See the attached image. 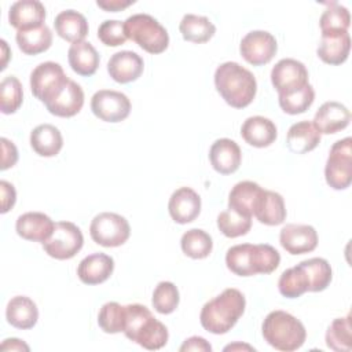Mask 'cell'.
<instances>
[{
  "label": "cell",
  "instance_id": "obj_1",
  "mask_svg": "<svg viewBox=\"0 0 352 352\" xmlns=\"http://www.w3.org/2000/svg\"><path fill=\"white\" fill-rule=\"evenodd\" d=\"M214 87L234 109L249 106L257 92V81L250 70L236 62H224L214 72Z\"/></svg>",
  "mask_w": 352,
  "mask_h": 352
},
{
  "label": "cell",
  "instance_id": "obj_2",
  "mask_svg": "<svg viewBox=\"0 0 352 352\" xmlns=\"http://www.w3.org/2000/svg\"><path fill=\"white\" fill-rule=\"evenodd\" d=\"M245 307L246 300L242 292L228 287L202 307L199 314L201 326L212 334H226L243 315Z\"/></svg>",
  "mask_w": 352,
  "mask_h": 352
},
{
  "label": "cell",
  "instance_id": "obj_3",
  "mask_svg": "<svg viewBox=\"0 0 352 352\" xmlns=\"http://www.w3.org/2000/svg\"><path fill=\"white\" fill-rule=\"evenodd\" d=\"M279 252L268 243L235 245L226 254L227 268L238 276L271 274L279 267Z\"/></svg>",
  "mask_w": 352,
  "mask_h": 352
},
{
  "label": "cell",
  "instance_id": "obj_4",
  "mask_svg": "<svg viewBox=\"0 0 352 352\" xmlns=\"http://www.w3.org/2000/svg\"><path fill=\"white\" fill-rule=\"evenodd\" d=\"M261 333L267 344L282 352H292L302 346L307 338L304 324L286 311L270 312L261 324Z\"/></svg>",
  "mask_w": 352,
  "mask_h": 352
},
{
  "label": "cell",
  "instance_id": "obj_5",
  "mask_svg": "<svg viewBox=\"0 0 352 352\" xmlns=\"http://www.w3.org/2000/svg\"><path fill=\"white\" fill-rule=\"evenodd\" d=\"M126 37L148 54H161L169 45L166 29L148 14H135L124 21Z\"/></svg>",
  "mask_w": 352,
  "mask_h": 352
},
{
  "label": "cell",
  "instance_id": "obj_6",
  "mask_svg": "<svg viewBox=\"0 0 352 352\" xmlns=\"http://www.w3.org/2000/svg\"><path fill=\"white\" fill-rule=\"evenodd\" d=\"M326 183L333 190H345L352 182V139L337 140L330 151L324 166Z\"/></svg>",
  "mask_w": 352,
  "mask_h": 352
},
{
  "label": "cell",
  "instance_id": "obj_7",
  "mask_svg": "<svg viewBox=\"0 0 352 352\" xmlns=\"http://www.w3.org/2000/svg\"><path fill=\"white\" fill-rule=\"evenodd\" d=\"M89 234L95 243L104 248H117L128 241L131 227L124 216L113 212H102L92 219Z\"/></svg>",
  "mask_w": 352,
  "mask_h": 352
},
{
  "label": "cell",
  "instance_id": "obj_8",
  "mask_svg": "<svg viewBox=\"0 0 352 352\" xmlns=\"http://www.w3.org/2000/svg\"><path fill=\"white\" fill-rule=\"evenodd\" d=\"M82 245V232L74 223L58 221L52 235L43 242V249L52 258L69 260L81 250Z\"/></svg>",
  "mask_w": 352,
  "mask_h": 352
},
{
  "label": "cell",
  "instance_id": "obj_9",
  "mask_svg": "<svg viewBox=\"0 0 352 352\" xmlns=\"http://www.w3.org/2000/svg\"><path fill=\"white\" fill-rule=\"evenodd\" d=\"M69 77L56 62H43L30 73L32 94L44 104L66 84Z\"/></svg>",
  "mask_w": 352,
  "mask_h": 352
},
{
  "label": "cell",
  "instance_id": "obj_10",
  "mask_svg": "<svg viewBox=\"0 0 352 352\" xmlns=\"http://www.w3.org/2000/svg\"><path fill=\"white\" fill-rule=\"evenodd\" d=\"M91 110L104 122H120L129 116L131 100L120 91L99 89L91 98Z\"/></svg>",
  "mask_w": 352,
  "mask_h": 352
},
{
  "label": "cell",
  "instance_id": "obj_11",
  "mask_svg": "<svg viewBox=\"0 0 352 352\" xmlns=\"http://www.w3.org/2000/svg\"><path fill=\"white\" fill-rule=\"evenodd\" d=\"M278 51V43L275 37L265 30L249 32L239 44V52L242 58L253 65L261 66L272 60Z\"/></svg>",
  "mask_w": 352,
  "mask_h": 352
},
{
  "label": "cell",
  "instance_id": "obj_12",
  "mask_svg": "<svg viewBox=\"0 0 352 352\" xmlns=\"http://www.w3.org/2000/svg\"><path fill=\"white\" fill-rule=\"evenodd\" d=\"M271 82L278 95L297 91L308 84L305 65L293 58H283L271 70Z\"/></svg>",
  "mask_w": 352,
  "mask_h": 352
},
{
  "label": "cell",
  "instance_id": "obj_13",
  "mask_svg": "<svg viewBox=\"0 0 352 352\" xmlns=\"http://www.w3.org/2000/svg\"><path fill=\"white\" fill-rule=\"evenodd\" d=\"M318 232L309 224H286L279 232L280 246L290 254H304L316 249Z\"/></svg>",
  "mask_w": 352,
  "mask_h": 352
},
{
  "label": "cell",
  "instance_id": "obj_14",
  "mask_svg": "<svg viewBox=\"0 0 352 352\" xmlns=\"http://www.w3.org/2000/svg\"><path fill=\"white\" fill-rule=\"evenodd\" d=\"M84 106V91L80 84L67 80L66 84L45 103L47 110L62 118H69L80 113Z\"/></svg>",
  "mask_w": 352,
  "mask_h": 352
},
{
  "label": "cell",
  "instance_id": "obj_15",
  "mask_svg": "<svg viewBox=\"0 0 352 352\" xmlns=\"http://www.w3.org/2000/svg\"><path fill=\"white\" fill-rule=\"evenodd\" d=\"M168 210L173 221L179 224L191 223L201 213V197L191 187H180L172 192Z\"/></svg>",
  "mask_w": 352,
  "mask_h": 352
},
{
  "label": "cell",
  "instance_id": "obj_16",
  "mask_svg": "<svg viewBox=\"0 0 352 352\" xmlns=\"http://www.w3.org/2000/svg\"><path fill=\"white\" fill-rule=\"evenodd\" d=\"M144 69V62L140 55L133 51H118L113 54L107 62V73L120 84L136 81Z\"/></svg>",
  "mask_w": 352,
  "mask_h": 352
},
{
  "label": "cell",
  "instance_id": "obj_17",
  "mask_svg": "<svg viewBox=\"0 0 352 352\" xmlns=\"http://www.w3.org/2000/svg\"><path fill=\"white\" fill-rule=\"evenodd\" d=\"M351 121V111L340 102H324L315 113L314 126L322 135H331L345 129Z\"/></svg>",
  "mask_w": 352,
  "mask_h": 352
},
{
  "label": "cell",
  "instance_id": "obj_18",
  "mask_svg": "<svg viewBox=\"0 0 352 352\" xmlns=\"http://www.w3.org/2000/svg\"><path fill=\"white\" fill-rule=\"evenodd\" d=\"M209 161L212 168L220 175H231L238 170L242 153L238 143L228 138L217 139L209 148Z\"/></svg>",
  "mask_w": 352,
  "mask_h": 352
},
{
  "label": "cell",
  "instance_id": "obj_19",
  "mask_svg": "<svg viewBox=\"0 0 352 352\" xmlns=\"http://www.w3.org/2000/svg\"><path fill=\"white\" fill-rule=\"evenodd\" d=\"M45 15L43 3L37 0H19L10 7L8 22L16 32L29 30L45 25Z\"/></svg>",
  "mask_w": 352,
  "mask_h": 352
},
{
  "label": "cell",
  "instance_id": "obj_20",
  "mask_svg": "<svg viewBox=\"0 0 352 352\" xmlns=\"http://www.w3.org/2000/svg\"><path fill=\"white\" fill-rule=\"evenodd\" d=\"M55 223L50 216L41 212H26L16 219V234L32 242H45L54 232Z\"/></svg>",
  "mask_w": 352,
  "mask_h": 352
},
{
  "label": "cell",
  "instance_id": "obj_21",
  "mask_svg": "<svg viewBox=\"0 0 352 352\" xmlns=\"http://www.w3.org/2000/svg\"><path fill=\"white\" fill-rule=\"evenodd\" d=\"M114 271V260L106 253H92L84 257L77 267V276L85 285L106 282Z\"/></svg>",
  "mask_w": 352,
  "mask_h": 352
},
{
  "label": "cell",
  "instance_id": "obj_22",
  "mask_svg": "<svg viewBox=\"0 0 352 352\" xmlns=\"http://www.w3.org/2000/svg\"><path fill=\"white\" fill-rule=\"evenodd\" d=\"M242 139L257 148L271 146L278 136V129L274 121L263 116H253L243 121L241 126Z\"/></svg>",
  "mask_w": 352,
  "mask_h": 352
},
{
  "label": "cell",
  "instance_id": "obj_23",
  "mask_svg": "<svg viewBox=\"0 0 352 352\" xmlns=\"http://www.w3.org/2000/svg\"><path fill=\"white\" fill-rule=\"evenodd\" d=\"M253 216H256V219L265 226L282 224L286 219V206L283 197L276 191L263 188L256 202Z\"/></svg>",
  "mask_w": 352,
  "mask_h": 352
},
{
  "label": "cell",
  "instance_id": "obj_24",
  "mask_svg": "<svg viewBox=\"0 0 352 352\" xmlns=\"http://www.w3.org/2000/svg\"><path fill=\"white\" fill-rule=\"evenodd\" d=\"M6 319L15 329L29 330L38 320L37 305L28 296H15L7 304Z\"/></svg>",
  "mask_w": 352,
  "mask_h": 352
},
{
  "label": "cell",
  "instance_id": "obj_25",
  "mask_svg": "<svg viewBox=\"0 0 352 352\" xmlns=\"http://www.w3.org/2000/svg\"><path fill=\"white\" fill-rule=\"evenodd\" d=\"M67 60L72 70L80 76H94L99 67V54L89 41H77L69 47Z\"/></svg>",
  "mask_w": 352,
  "mask_h": 352
},
{
  "label": "cell",
  "instance_id": "obj_26",
  "mask_svg": "<svg viewBox=\"0 0 352 352\" xmlns=\"http://www.w3.org/2000/svg\"><path fill=\"white\" fill-rule=\"evenodd\" d=\"M351 51V36L348 32L322 34L316 54L327 65H341L348 59Z\"/></svg>",
  "mask_w": 352,
  "mask_h": 352
},
{
  "label": "cell",
  "instance_id": "obj_27",
  "mask_svg": "<svg viewBox=\"0 0 352 352\" xmlns=\"http://www.w3.org/2000/svg\"><path fill=\"white\" fill-rule=\"evenodd\" d=\"M320 143V133L312 121H298L293 124L286 135V146L294 154H307Z\"/></svg>",
  "mask_w": 352,
  "mask_h": 352
},
{
  "label": "cell",
  "instance_id": "obj_28",
  "mask_svg": "<svg viewBox=\"0 0 352 352\" xmlns=\"http://www.w3.org/2000/svg\"><path fill=\"white\" fill-rule=\"evenodd\" d=\"M261 191L263 188L252 180H243L236 183L231 188L228 195V209L242 216L252 217Z\"/></svg>",
  "mask_w": 352,
  "mask_h": 352
},
{
  "label": "cell",
  "instance_id": "obj_29",
  "mask_svg": "<svg viewBox=\"0 0 352 352\" xmlns=\"http://www.w3.org/2000/svg\"><path fill=\"white\" fill-rule=\"evenodd\" d=\"M54 26L56 34L72 44L82 41L89 30L85 16L74 10L60 11L55 16Z\"/></svg>",
  "mask_w": 352,
  "mask_h": 352
},
{
  "label": "cell",
  "instance_id": "obj_30",
  "mask_svg": "<svg viewBox=\"0 0 352 352\" xmlns=\"http://www.w3.org/2000/svg\"><path fill=\"white\" fill-rule=\"evenodd\" d=\"M30 146L40 157H55L63 147V138L55 125L40 124L30 132Z\"/></svg>",
  "mask_w": 352,
  "mask_h": 352
},
{
  "label": "cell",
  "instance_id": "obj_31",
  "mask_svg": "<svg viewBox=\"0 0 352 352\" xmlns=\"http://www.w3.org/2000/svg\"><path fill=\"white\" fill-rule=\"evenodd\" d=\"M179 30L186 41L202 44L209 41L214 36L216 26L206 16L186 14L180 21Z\"/></svg>",
  "mask_w": 352,
  "mask_h": 352
},
{
  "label": "cell",
  "instance_id": "obj_32",
  "mask_svg": "<svg viewBox=\"0 0 352 352\" xmlns=\"http://www.w3.org/2000/svg\"><path fill=\"white\" fill-rule=\"evenodd\" d=\"M19 50L26 55H37L45 52L52 44V32L47 25L40 28L19 30L15 36Z\"/></svg>",
  "mask_w": 352,
  "mask_h": 352
},
{
  "label": "cell",
  "instance_id": "obj_33",
  "mask_svg": "<svg viewBox=\"0 0 352 352\" xmlns=\"http://www.w3.org/2000/svg\"><path fill=\"white\" fill-rule=\"evenodd\" d=\"M308 279V292H323L331 282L333 271L326 258L312 257L298 263Z\"/></svg>",
  "mask_w": 352,
  "mask_h": 352
},
{
  "label": "cell",
  "instance_id": "obj_34",
  "mask_svg": "<svg viewBox=\"0 0 352 352\" xmlns=\"http://www.w3.org/2000/svg\"><path fill=\"white\" fill-rule=\"evenodd\" d=\"M180 246L186 256L194 260H201L206 258L212 253L213 241L206 231L201 228H191L182 235Z\"/></svg>",
  "mask_w": 352,
  "mask_h": 352
},
{
  "label": "cell",
  "instance_id": "obj_35",
  "mask_svg": "<svg viewBox=\"0 0 352 352\" xmlns=\"http://www.w3.org/2000/svg\"><path fill=\"white\" fill-rule=\"evenodd\" d=\"M326 345L336 352H349L352 348L351 315L334 319L326 331Z\"/></svg>",
  "mask_w": 352,
  "mask_h": 352
},
{
  "label": "cell",
  "instance_id": "obj_36",
  "mask_svg": "<svg viewBox=\"0 0 352 352\" xmlns=\"http://www.w3.org/2000/svg\"><path fill=\"white\" fill-rule=\"evenodd\" d=\"M349 25H351L349 11L346 7L338 3L329 4L319 19L322 34H336V33L348 32Z\"/></svg>",
  "mask_w": 352,
  "mask_h": 352
},
{
  "label": "cell",
  "instance_id": "obj_37",
  "mask_svg": "<svg viewBox=\"0 0 352 352\" xmlns=\"http://www.w3.org/2000/svg\"><path fill=\"white\" fill-rule=\"evenodd\" d=\"M278 289L286 298H297L308 292V279L300 264L282 272L278 280Z\"/></svg>",
  "mask_w": 352,
  "mask_h": 352
},
{
  "label": "cell",
  "instance_id": "obj_38",
  "mask_svg": "<svg viewBox=\"0 0 352 352\" xmlns=\"http://www.w3.org/2000/svg\"><path fill=\"white\" fill-rule=\"evenodd\" d=\"M154 319L151 311L142 304H128L125 305V324L124 334L128 340L136 341L138 336L144 330V327Z\"/></svg>",
  "mask_w": 352,
  "mask_h": 352
},
{
  "label": "cell",
  "instance_id": "obj_39",
  "mask_svg": "<svg viewBox=\"0 0 352 352\" xmlns=\"http://www.w3.org/2000/svg\"><path fill=\"white\" fill-rule=\"evenodd\" d=\"M314 100H315V91L309 82L297 91L278 95V102L280 109L285 113L292 116L305 113L311 107Z\"/></svg>",
  "mask_w": 352,
  "mask_h": 352
},
{
  "label": "cell",
  "instance_id": "obj_40",
  "mask_svg": "<svg viewBox=\"0 0 352 352\" xmlns=\"http://www.w3.org/2000/svg\"><path fill=\"white\" fill-rule=\"evenodd\" d=\"M23 102V89L15 76H7L0 82V110L3 114L15 113Z\"/></svg>",
  "mask_w": 352,
  "mask_h": 352
},
{
  "label": "cell",
  "instance_id": "obj_41",
  "mask_svg": "<svg viewBox=\"0 0 352 352\" xmlns=\"http://www.w3.org/2000/svg\"><path fill=\"white\" fill-rule=\"evenodd\" d=\"M179 301H180V294L175 283L169 280H162L155 286L151 297V304L158 314H162V315L172 314L177 308Z\"/></svg>",
  "mask_w": 352,
  "mask_h": 352
},
{
  "label": "cell",
  "instance_id": "obj_42",
  "mask_svg": "<svg viewBox=\"0 0 352 352\" xmlns=\"http://www.w3.org/2000/svg\"><path fill=\"white\" fill-rule=\"evenodd\" d=\"M98 324L107 334L124 331L125 305H121L116 301H109L103 304L98 314Z\"/></svg>",
  "mask_w": 352,
  "mask_h": 352
},
{
  "label": "cell",
  "instance_id": "obj_43",
  "mask_svg": "<svg viewBox=\"0 0 352 352\" xmlns=\"http://www.w3.org/2000/svg\"><path fill=\"white\" fill-rule=\"evenodd\" d=\"M217 228L227 238H238L246 235L252 228V217L242 216L231 209L220 212L217 216Z\"/></svg>",
  "mask_w": 352,
  "mask_h": 352
},
{
  "label": "cell",
  "instance_id": "obj_44",
  "mask_svg": "<svg viewBox=\"0 0 352 352\" xmlns=\"http://www.w3.org/2000/svg\"><path fill=\"white\" fill-rule=\"evenodd\" d=\"M169 338L166 326L157 320L155 318L148 323V326L140 333V336L136 338V344L143 346L148 351H157L166 345Z\"/></svg>",
  "mask_w": 352,
  "mask_h": 352
},
{
  "label": "cell",
  "instance_id": "obj_45",
  "mask_svg": "<svg viewBox=\"0 0 352 352\" xmlns=\"http://www.w3.org/2000/svg\"><path fill=\"white\" fill-rule=\"evenodd\" d=\"M98 38L107 47L122 45L128 40L124 22L117 19L103 21L98 28Z\"/></svg>",
  "mask_w": 352,
  "mask_h": 352
},
{
  "label": "cell",
  "instance_id": "obj_46",
  "mask_svg": "<svg viewBox=\"0 0 352 352\" xmlns=\"http://www.w3.org/2000/svg\"><path fill=\"white\" fill-rule=\"evenodd\" d=\"M0 143H1V165H0V169L7 170V169L12 168L16 164L18 150H16L15 144L11 140H8L7 138H1Z\"/></svg>",
  "mask_w": 352,
  "mask_h": 352
},
{
  "label": "cell",
  "instance_id": "obj_47",
  "mask_svg": "<svg viewBox=\"0 0 352 352\" xmlns=\"http://www.w3.org/2000/svg\"><path fill=\"white\" fill-rule=\"evenodd\" d=\"M0 192H1V213H7L16 201V191L14 186L7 180H0Z\"/></svg>",
  "mask_w": 352,
  "mask_h": 352
},
{
  "label": "cell",
  "instance_id": "obj_48",
  "mask_svg": "<svg viewBox=\"0 0 352 352\" xmlns=\"http://www.w3.org/2000/svg\"><path fill=\"white\" fill-rule=\"evenodd\" d=\"M180 352H186V351H201V352H210L212 351V345L199 336H192L190 338H187L182 346L179 348Z\"/></svg>",
  "mask_w": 352,
  "mask_h": 352
},
{
  "label": "cell",
  "instance_id": "obj_49",
  "mask_svg": "<svg viewBox=\"0 0 352 352\" xmlns=\"http://www.w3.org/2000/svg\"><path fill=\"white\" fill-rule=\"evenodd\" d=\"M133 3H135L133 0H98L96 6L103 8L104 11L117 12V11H121V10L132 6Z\"/></svg>",
  "mask_w": 352,
  "mask_h": 352
},
{
  "label": "cell",
  "instance_id": "obj_50",
  "mask_svg": "<svg viewBox=\"0 0 352 352\" xmlns=\"http://www.w3.org/2000/svg\"><path fill=\"white\" fill-rule=\"evenodd\" d=\"M1 351H29V345L19 338H6L0 346Z\"/></svg>",
  "mask_w": 352,
  "mask_h": 352
},
{
  "label": "cell",
  "instance_id": "obj_51",
  "mask_svg": "<svg viewBox=\"0 0 352 352\" xmlns=\"http://www.w3.org/2000/svg\"><path fill=\"white\" fill-rule=\"evenodd\" d=\"M0 44H1V54H3V62H1V70H4L6 69V66H7V60H8V55H10V52H8V45H7V41L6 40H0Z\"/></svg>",
  "mask_w": 352,
  "mask_h": 352
},
{
  "label": "cell",
  "instance_id": "obj_52",
  "mask_svg": "<svg viewBox=\"0 0 352 352\" xmlns=\"http://www.w3.org/2000/svg\"><path fill=\"white\" fill-rule=\"evenodd\" d=\"M238 349H246V351H254L253 346L250 345H246V344H239V342H235V344H230L224 348V351H238Z\"/></svg>",
  "mask_w": 352,
  "mask_h": 352
}]
</instances>
